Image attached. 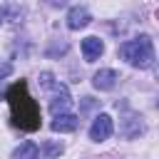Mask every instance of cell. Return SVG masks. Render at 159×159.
Segmentation results:
<instances>
[{
	"mask_svg": "<svg viewBox=\"0 0 159 159\" xmlns=\"http://www.w3.org/2000/svg\"><path fill=\"white\" fill-rule=\"evenodd\" d=\"M77 124H80V117L77 114H72V112H67V114H57L55 119H52V132H60V134H67V132H75L77 129Z\"/></svg>",
	"mask_w": 159,
	"mask_h": 159,
	"instance_id": "cell-7",
	"label": "cell"
},
{
	"mask_svg": "<svg viewBox=\"0 0 159 159\" xmlns=\"http://www.w3.org/2000/svg\"><path fill=\"white\" fill-rule=\"evenodd\" d=\"M112 132H114V122H112V117L109 114H97L94 119H92V124H89V139L92 142H104V139H109L112 137Z\"/></svg>",
	"mask_w": 159,
	"mask_h": 159,
	"instance_id": "cell-2",
	"label": "cell"
},
{
	"mask_svg": "<svg viewBox=\"0 0 159 159\" xmlns=\"http://www.w3.org/2000/svg\"><path fill=\"white\" fill-rule=\"evenodd\" d=\"M157 107H159V99H157Z\"/></svg>",
	"mask_w": 159,
	"mask_h": 159,
	"instance_id": "cell-15",
	"label": "cell"
},
{
	"mask_svg": "<svg viewBox=\"0 0 159 159\" xmlns=\"http://www.w3.org/2000/svg\"><path fill=\"white\" fill-rule=\"evenodd\" d=\"M154 80L159 82V65H154Z\"/></svg>",
	"mask_w": 159,
	"mask_h": 159,
	"instance_id": "cell-14",
	"label": "cell"
},
{
	"mask_svg": "<svg viewBox=\"0 0 159 159\" xmlns=\"http://www.w3.org/2000/svg\"><path fill=\"white\" fill-rule=\"evenodd\" d=\"M7 20H10V10H7V7H0V27H2Z\"/></svg>",
	"mask_w": 159,
	"mask_h": 159,
	"instance_id": "cell-12",
	"label": "cell"
},
{
	"mask_svg": "<svg viewBox=\"0 0 159 159\" xmlns=\"http://www.w3.org/2000/svg\"><path fill=\"white\" fill-rule=\"evenodd\" d=\"M144 132V124H142V117L139 114H127L124 119H122V134L127 137V139H134V137H139Z\"/></svg>",
	"mask_w": 159,
	"mask_h": 159,
	"instance_id": "cell-8",
	"label": "cell"
},
{
	"mask_svg": "<svg viewBox=\"0 0 159 159\" xmlns=\"http://www.w3.org/2000/svg\"><path fill=\"white\" fill-rule=\"evenodd\" d=\"M102 52H104V42H102L99 37L89 35V37H84V40H82V55H84V60H87V62L99 60V57H102Z\"/></svg>",
	"mask_w": 159,
	"mask_h": 159,
	"instance_id": "cell-6",
	"label": "cell"
},
{
	"mask_svg": "<svg viewBox=\"0 0 159 159\" xmlns=\"http://www.w3.org/2000/svg\"><path fill=\"white\" fill-rule=\"evenodd\" d=\"M65 152V147L60 144V142H47L45 147H42V159H55V157H60Z\"/></svg>",
	"mask_w": 159,
	"mask_h": 159,
	"instance_id": "cell-10",
	"label": "cell"
},
{
	"mask_svg": "<svg viewBox=\"0 0 159 159\" xmlns=\"http://www.w3.org/2000/svg\"><path fill=\"white\" fill-rule=\"evenodd\" d=\"M117 80H119V77H117V72H114V70L102 67V70H97V72H94L92 84H94V89H99V92H109V89H114Z\"/></svg>",
	"mask_w": 159,
	"mask_h": 159,
	"instance_id": "cell-5",
	"label": "cell"
},
{
	"mask_svg": "<svg viewBox=\"0 0 159 159\" xmlns=\"http://www.w3.org/2000/svg\"><path fill=\"white\" fill-rule=\"evenodd\" d=\"M12 72V65H0V77H7Z\"/></svg>",
	"mask_w": 159,
	"mask_h": 159,
	"instance_id": "cell-13",
	"label": "cell"
},
{
	"mask_svg": "<svg viewBox=\"0 0 159 159\" xmlns=\"http://www.w3.org/2000/svg\"><path fill=\"white\" fill-rule=\"evenodd\" d=\"M12 159H40V149H37L35 142H22L12 152Z\"/></svg>",
	"mask_w": 159,
	"mask_h": 159,
	"instance_id": "cell-9",
	"label": "cell"
},
{
	"mask_svg": "<svg viewBox=\"0 0 159 159\" xmlns=\"http://www.w3.org/2000/svg\"><path fill=\"white\" fill-rule=\"evenodd\" d=\"M70 109H72L70 89H67L65 84H55V89H52V99H50V112H52V117H57V114H67Z\"/></svg>",
	"mask_w": 159,
	"mask_h": 159,
	"instance_id": "cell-3",
	"label": "cell"
},
{
	"mask_svg": "<svg viewBox=\"0 0 159 159\" xmlns=\"http://www.w3.org/2000/svg\"><path fill=\"white\" fill-rule=\"evenodd\" d=\"M40 87H42V89H55L52 72H42V75H40Z\"/></svg>",
	"mask_w": 159,
	"mask_h": 159,
	"instance_id": "cell-11",
	"label": "cell"
},
{
	"mask_svg": "<svg viewBox=\"0 0 159 159\" xmlns=\"http://www.w3.org/2000/svg\"><path fill=\"white\" fill-rule=\"evenodd\" d=\"M65 20H67V27L70 30H82V27H87L92 22V12L84 5H75V7H70V12H67Z\"/></svg>",
	"mask_w": 159,
	"mask_h": 159,
	"instance_id": "cell-4",
	"label": "cell"
},
{
	"mask_svg": "<svg viewBox=\"0 0 159 159\" xmlns=\"http://www.w3.org/2000/svg\"><path fill=\"white\" fill-rule=\"evenodd\" d=\"M119 57H122L127 65L137 67V70H149V67H154L157 55H154V42H152V37H149V35H139V37H132V40L122 42V45H119Z\"/></svg>",
	"mask_w": 159,
	"mask_h": 159,
	"instance_id": "cell-1",
	"label": "cell"
}]
</instances>
